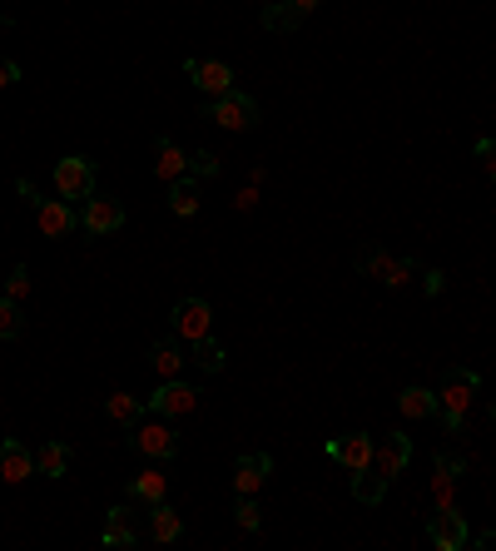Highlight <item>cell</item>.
I'll return each instance as SVG.
<instances>
[{"label":"cell","instance_id":"obj_1","mask_svg":"<svg viewBox=\"0 0 496 551\" xmlns=\"http://www.w3.org/2000/svg\"><path fill=\"white\" fill-rule=\"evenodd\" d=\"M477 388H482V378H477L472 368H447V378H442V388H437V417L447 422L452 437L467 427V408L477 403Z\"/></svg>","mask_w":496,"mask_h":551},{"label":"cell","instance_id":"obj_2","mask_svg":"<svg viewBox=\"0 0 496 551\" xmlns=\"http://www.w3.org/2000/svg\"><path fill=\"white\" fill-rule=\"evenodd\" d=\"M204 120H214L219 130H229V135H244L258 125V100H248L239 90H229V95H214L209 105H204Z\"/></svg>","mask_w":496,"mask_h":551},{"label":"cell","instance_id":"obj_3","mask_svg":"<svg viewBox=\"0 0 496 551\" xmlns=\"http://www.w3.org/2000/svg\"><path fill=\"white\" fill-rule=\"evenodd\" d=\"M95 184H100L95 159H85V154H65V159L55 164V189H60V199H90Z\"/></svg>","mask_w":496,"mask_h":551},{"label":"cell","instance_id":"obj_4","mask_svg":"<svg viewBox=\"0 0 496 551\" xmlns=\"http://www.w3.org/2000/svg\"><path fill=\"white\" fill-rule=\"evenodd\" d=\"M129 447L134 452H144V457H154V462H169L174 452H179V437H174V427H164V422H134L129 427Z\"/></svg>","mask_w":496,"mask_h":551},{"label":"cell","instance_id":"obj_5","mask_svg":"<svg viewBox=\"0 0 496 551\" xmlns=\"http://www.w3.org/2000/svg\"><path fill=\"white\" fill-rule=\"evenodd\" d=\"M169 323H174V338L179 343H194V338H204L214 328V308L204 298H179L174 313H169Z\"/></svg>","mask_w":496,"mask_h":551},{"label":"cell","instance_id":"obj_6","mask_svg":"<svg viewBox=\"0 0 496 551\" xmlns=\"http://www.w3.org/2000/svg\"><path fill=\"white\" fill-rule=\"evenodd\" d=\"M358 269L377 283H387V288H402V283H412L417 278V264L412 259H392V254H382V249H363L358 254Z\"/></svg>","mask_w":496,"mask_h":551},{"label":"cell","instance_id":"obj_7","mask_svg":"<svg viewBox=\"0 0 496 551\" xmlns=\"http://www.w3.org/2000/svg\"><path fill=\"white\" fill-rule=\"evenodd\" d=\"M120 224H124V204L115 194H90V199H85V214H80V229H85V234L105 239V234H115Z\"/></svg>","mask_w":496,"mask_h":551},{"label":"cell","instance_id":"obj_8","mask_svg":"<svg viewBox=\"0 0 496 551\" xmlns=\"http://www.w3.org/2000/svg\"><path fill=\"white\" fill-rule=\"evenodd\" d=\"M427 542L437 551H462L467 547V517L457 507H437V517H427Z\"/></svg>","mask_w":496,"mask_h":551},{"label":"cell","instance_id":"obj_9","mask_svg":"<svg viewBox=\"0 0 496 551\" xmlns=\"http://www.w3.org/2000/svg\"><path fill=\"white\" fill-rule=\"evenodd\" d=\"M412 462V437H402V432H387L382 442H372V472H382L387 482L392 477H402V467Z\"/></svg>","mask_w":496,"mask_h":551},{"label":"cell","instance_id":"obj_10","mask_svg":"<svg viewBox=\"0 0 496 551\" xmlns=\"http://www.w3.org/2000/svg\"><path fill=\"white\" fill-rule=\"evenodd\" d=\"M149 413L159 417H189L199 408V393L189 388V383H179V378H164V388L159 393H149V403H144Z\"/></svg>","mask_w":496,"mask_h":551},{"label":"cell","instance_id":"obj_11","mask_svg":"<svg viewBox=\"0 0 496 551\" xmlns=\"http://www.w3.org/2000/svg\"><path fill=\"white\" fill-rule=\"evenodd\" d=\"M184 75H189V85H194V90H204L209 100L234 90V70H229L224 60H184Z\"/></svg>","mask_w":496,"mask_h":551},{"label":"cell","instance_id":"obj_12","mask_svg":"<svg viewBox=\"0 0 496 551\" xmlns=\"http://www.w3.org/2000/svg\"><path fill=\"white\" fill-rule=\"evenodd\" d=\"M35 224H40L45 239H70L80 214L70 209V199H35Z\"/></svg>","mask_w":496,"mask_h":551},{"label":"cell","instance_id":"obj_13","mask_svg":"<svg viewBox=\"0 0 496 551\" xmlns=\"http://www.w3.org/2000/svg\"><path fill=\"white\" fill-rule=\"evenodd\" d=\"M333 462H343L348 472H358V467H368L372 462V437L368 432H348V437H328V447H323Z\"/></svg>","mask_w":496,"mask_h":551},{"label":"cell","instance_id":"obj_14","mask_svg":"<svg viewBox=\"0 0 496 551\" xmlns=\"http://www.w3.org/2000/svg\"><path fill=\"white\" fill-rule=\"evenodd\" d=\"M30 472H35V452H30L20 437H5V442H0V482L15 487V482H25Z\"/></svg>","mask_w":496,"mask_h":551},{"label":"cell","instance_id":"obj_15","mask_svg":"<svg viewBox=\"0 0 496 551\" xmlns=\"http://www.w3.org/2000/svg\"><path fill=\"white\" fill-rule=\"evenodd\" d=\"M268 477H273V457L268 452H248V457H239V467H234V492L253 497Z\"/></svg>","mask_w":496,"mask_h":551},{"label":"cell","instance_id":"obj_16","mask_svg":"<svg viewBox=\"0 0 496 551\" xmlns=\"http://www.w3.org/2000/svg\"><path fill=\"white\" fill-rule=\"evenodd\" d=\"M149 363H154V373H159V378H184L189 353H184V343H179V338H159V343L149 348Z\"/></svg>","mask_w":496,"mask_h":551},{"label":"cell","instance_id":"obj_17","mask_svg":"<svg viewBox=\"0 0 496 551\" xmlns=\"http://www.w3.org/2000/svg\"><path fill=\"white\" fill-rule=\"evenodd\" d=\"M154 174H159V179H179V174H189V154H184L169 135L154 139Z\"/></svg>","mask_w":496,"mask_h":551},{"label":"cell","instance_id":"obj_18","mask_svg":"<svg viewBox=\"0 0 496 551\" xmlns=\"http://www.w3.org/2000/svg\"><path fill=\"white\" fill-rule=\"evenodd\" d=\"M179 532H184V517L169 502H149V537L154 542H179Z\"/></svg>","mask_w":496,"mask_h":551},{"label":"cell","instance_id":"obj_19","mask_svg":"<svg viewBox=\"0 0 496 551\" xmlns=\"http://www.w3.org/2000/svg\"><path fill=\"white\" fill-rule=\"evenodd\" d=\"M169 209H174L179 219L199 214V179H194V174H179V179H169Z\"/></svg>","mask_w":496,"mask_h":551},{"label":"cell","instance_id":"obj_20","mask_svg":"<svg viewBox=\"0 0 496 551\" xmlns=\"http://www.w3.org/2000/svg\"><path fill=\"white\" fill-rule=\"evenodd\" d=\"M134 502H164V492H169V477L159 472V467H144L139 477H129V487H124Z\"/></svg>","mask_w":496,"mask_h":551},{"label":"cell","instance_id":"obj_21","mask_svg":"<svg viewBox=\"0 0 496 551\" xmlns=\"http://www.w3.org/2000/svg\"><path fill=\"white\" fill-rule=\"evenodd\" d=\"M397 413L402 417H437V393L422 388V383H412V388L397 393Z\"/></svg>","mask_w":496,"mask_h":551},{"label":"cell","instance_id":"obj_22","mask_svg":"<svg viewBox=\"0 0 496 551\" xmlns=\"http://www.w3.org/2000/svg\"><path fill=\"white\" fill-rule=\"evenodd\" d=\"M100 542H105V547H134V542H139V532H134V522H129V507H110Z\"/></svg>","mask_w":496,"mask_h":551},{"label":"cell","instance_id":"obj_23","mask_svg":"<svg viewBox=\"0 0 496 551\" xmlns=\"http://www.w3.org/2000/svg\"><path fill=\"white\" fill-rule=\"evenodd\" d=\"M105 413H110V422H120V427H134L149 408H144V398H134V393H110V398H105Z\"/></svg>","mask_w":496,"mask_h":551},{"label":"cell","instance_id":"obj_24","mask_svg":"<svg viewBox=\"0 0 496 551\" xmlns=\"http://www.w3.org/2000/svg\"><path fill=\"white\" fill-rule=\"evenodd\" d=\"M65 467H70V447H65V442L35 447V472H40V477H65Z\"/></svg>","mask_w":496,"mask_h":551},{"label":"cell","instance_id":"obj_25","mask_svg":"<svg viewBox=\"0 0 496 551\" xmlns=\"http://www.w3.org/2000/svg\"><path fill=\"white\" fill-rule=\"evenodd\" d=\"M382 492H387V477H382V472H372V467H358V472H353V497H358L363 507L382 502Z\"/></svg>","mask_w":496,"mask_h":551},{"label":"cell","instance_id":"obj_26","mask_svg":"<svg viewBox=\"0 0 496 551\" xmlns=\"http://www.w3.org/2000/svg\"><path fill=\"white\" fill-rule=\"evenodd\" d=\"M258 25H263V30H278V35H293V30H298L303 20H298V15H293V10H288V5L278 0V5H263Z\"/></svg>","mask_w":496,"mask_h":551},{"label":"cell","instance_id":"obj_27","mask_svg":"<svg viewBox=\"0 0 496 551\" xmlns=\"http://www.w3.org/2000/svg\"><path fill=\"white\" fill-rule=\"evenodd\" d=\"M189 348H194V363H199L204 373H219V368H224V348L214 343V333H204V338H194Z\"/></svg>","mask_w":496,"mask_h":551},{"label":"cell","instance_id":"obj_28","mask_svg":"<svg viewBox=\"0 0 496 551\" xmlns=\"http://www.w3.org/2000/svg\"><path fill=\"white\" fill-rule=\"evenodd\" d=\"M25 318H20V303L15 298H0V338H20Z\"/></svg>","mask_w":496,"mask_h":551},{"label":"cell","instance_id":"obj_29","mask_svg":"<svg viewBox=\"0 0 496 551\" xmlns=\"http://www.w3.org/2000/svg\"><path fill=\"white\" fill-rule=\"evenodd\" d=\"M189 174H194V179H209V174H219V154H214V149H199V154H189Z\"/></svg>","mask_w":496,"mask_h":551},{"label":"cell","instance_id":"obj_30","mask_svg":"<svg viewBox=\"0 0 496 551\" xmlns=\"http://www.w3.org/2000/svg\"><path fill=\"white\" fill-rule=\"evenodd\" d=\"M5 298H15V303H25V298H30V269H25V264L5 278Z\"/></svg>","mask_w":496,"mask_h":551},{"label":"cell","instance_id":"obj_31","mask_svg":"<svg viewBox=\"0 0 496 551\" xmlns=\"http://www.w3.org/2000/svg\"><path fill=\"white\" fill-rule=\"evenodd\" d=\"M234 517H239V527H244V532H258V522H263V512H258V502H253V497H239V512H234Z\"/></svg>","mask_w":496,"mask_h":551},{"label":"cell","instance_id":"obj_32","mask_svg":"<svg viewBox=\"0 0 496 551\" xmlns=\"http://www.w3.org/2000/svg\"><path fill=\"white\" fill-rule=\"evenodd\" d=\"M437 472H447V477H467V462L462 457H452V452H437V462H432Z\"/></svg>","mask_w":496,"mask_h":551},{"label":"cell","instance_id":"obj_33","mask_svg":"<svg viewBox=\"0 0 496 551\" xmlns=\"http://www.w3.org/2000/svg\"><path fill=\"white\" fill-rule=\"evenodd\" d=\"M15 80H20V65H15V60H5V55H0V90H10V85H15Z\"/></svg>","mask_w":496,"mask_h":551},{"label":"cell","instance_id":"obj_34","mask_svg":"<svg viewBox=\"0 0 496 551\" xmlns=\"http://www.w3.org/2000/svg\"><path fill=\"white\" fill-rule=\"evenodd\" d=\"M477 159H482V169L492 174V169H496V144H492V139H482V144H477Z\"/></svg>","mask_w":496,"mask_h":551},{"label":"cell","instance_id":"obj_35","mask_svg":"<svg viewBox=\"0 0 496 551\" xmlns=\"http://www.w3.org/2000/svg\"><path fill=\"white\" fill-rule=\"evenodd\" d=\"M283 5H288V10H293V15L303 20V15H313V10H318L323 0H283Z\"/></svg>","mask_w":496,"mask_h":551},{"label":"cell","instance_id":"obj_36","mask_svg":"<svg viewBox=\"0 0 496 551\" xmlns=\"http://www.w3.org/2000/svg\"><path fill=\"white\" fill-rule=\"evenodd\" d=\"M422 283H427V293H442V288H447V274H442V269H427Z\"/></svg>","mask_w":496,"mask_h":551},{"label":"cell","instance_id":"obj_37","mask_svg":"<svg viewBox=\"0 0 496 551\" xmlns=\"http://www.w3.org/2000/svg\"><path fill=\"white\" fill-rule=\"evenodd\" d=\"M15 189H20V199L35 209V199H40V194H35V184H30V179H15Z\"/></svg>","mask_w":496,"mask_h":551},{"label":"cell","instance_id":"obj_38","mask_svg":"<svg viewBox=\"0 0 496 551\" xmlns=\"http://www.w3.org/2000/svg\"><path fill=\"white\" fill-rule=\"evenodd\" d=\"M5 25H10V20H5V15H0V30H5Z\"/></svg>","mask_w":496,"mask_h":551}]
</instances>
